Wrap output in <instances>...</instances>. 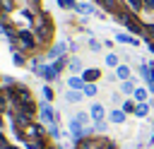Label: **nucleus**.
Wrapping results in <instances>:
<instances>
[{"mask_svg": "<svg viewBox=\"0 0 154 149\" xmlns=\"http://www.w3.org/2000/svg\"><path fill=\"white\" fill-rule=\"evenodd\" d=\"M147 5H149V7H154V0H147Z\"/></svg>", "mask_w": 154, "mask_h": 149, "instance_id": "13", "label": "nucleus"}, {"mask_svg": "<svg viewBox=\"0 0 154 149\" xmlns=\"http://www.w3.org/2000/svg\"><path fill=\"white\" fill-rule=\"evenodd\" d=\"M41 118H43L46 123H53V113H51V108H48V106H43V108H41Z\"/></svg>", "mask_w": 154, "mask_h": 149, "instance_id": "2", "label": "nucleus"}, {"mask_svg": "<svg viewBox=\"0 0 154 149\" xmlns=\"http://www.w3.org/2000/svg\"><path fill=\"white\" fill-rule=\"evenodd\" d=\"M70 87H75V89H79V87H82V79H77V77H72V79H70Z\"/></svg>", "mask_w": 154, "mask_h": 149, "instance_id": "7", "label": "nucleus"}, {"mask_svg": "<svg viewBox=\"0 0 154 149\" xmlns=\"http://www.w3.org/2000/svg\"><path fill=\"white\" fill-rule=\"evenodd\" d=\"M130 5H132V10H140V0H128Z\"/></svg>", "mask_w": 154, "mask_h": 149, "instance_id": "12", "label": "nucleus"}, {"mask_svg": "<svg viewBox=\"0 0 154 149\" xmlns=\"http://www.w3.org/2000/svg\"><path fill=\"white\" fill-rule=\"evenodd\" d=\"M111 120H113V123H123V120H125L123 111H113V113H111Z\"/></svg>", "mask_w": 154, "mask_h": 149, "instance_id": "4", "label": "nucleus"}, {"mask_svg": "<svg viewBox=\"0 0 154 149\" xmlns=\"http://www.w3.org/2000/svg\"><path fill=\"white\" fill-rule=\"evenodd\" d=\"M67 99H70V101H79V94H75V91H70V94H67Z\"/></svg>", "mask_w": 154, "mask_h": 149, "instance_id": "11", "label": "nucleus"}, {"mask_svg": "<svg viewBox=\"0 0 154 149\" xmlns=\"http://www.w3.org/2000/svg\"><path fill=\"white\" fill-rule=\"evenodd\" d=\"M135 99H137V101H144V99H147L144 89H137V91H135Z\"/></svg>", "mask_w": 154, "mask_h": 149, "instance_id": "6", "label": "nucleus"}, {"mask_svg": "<svg viewBox=\"0 0 154 149\" xmlns=\"http://www.w3.org/2000/svg\"><path fill=\"white\" fill-rule=\"evenodd\" d=\"M58 2H60L63 7H75V2H72V0H58Z\"/></svg>", "mask_w": 154, "mask_h": 149, "instance_id": "9", "label": "nucleus"}, {"mask_svg": "<svg viewBox=\"0 0 154 149\" xmlns=\"http://www.w3.org/2000/svg\"><path fill=\"white\" fill-rule=\"evenodd\" d=\"M106 62H108V65H116V62H118V58H116V55H108V58H106Z\"/></svg>", "mask_w": 154, "mask_h": 149, "instance_id": "10", "label": "nucleus"}, {"mask_svg": "<svg viewBox=\"0 0 154 149\" xmlns=\"http://www.w3.org/2000/svg\"><path fill=\"white\" fill-rule=\"evenodd\" d=\"M142 72H144V77H147V82H149V89H154V72H152L149 67H144Z\"/></svg>", "mask_w": 154, "mask_h": 149, "instance_id": "3", "label": "nucleus"}, {"mask_svg": "<svg viewBox=\"0 0 154 149\" xmlns=\"http://www.w3.org/2000/svg\"><path fill=\"white\" fill-rule=\"evenodd\" d=\"M91 115H94V120H96V123H101V118H103V108H101L99 103H94V108H91Z\"/></svg>", "mask_w": 154, "mask_h": 149, "instance_id": "1", "label": "nucleus"}, {"mask_svg": "<svg viewBox=\"0 0 154 149\" xmlns=\"http://www.w3.org/2000/svg\"><path fill=\"white\" fill-rule=\"evenodd\" d=\"M96 77H99L96 70H87V72H84V79H96Z\"/></svg>", "mask_w": 154, "mask_h": 149, "instance_id": "5", "label": "nucleus"}, {"mask_svg": "<svg viewBox=\"0 0 154 149\" xmlns=\"http://www.w3.org/2000/svg\"><path fill=\"white\" fill-rule=\"evenodd\" d=\"M118 77L125 79V77H128V67H118Z\"/></svg>", "mask_w": 154, "mask_h": 149, "instance_id": "8", "label": "nucleus"}]
</instances>
